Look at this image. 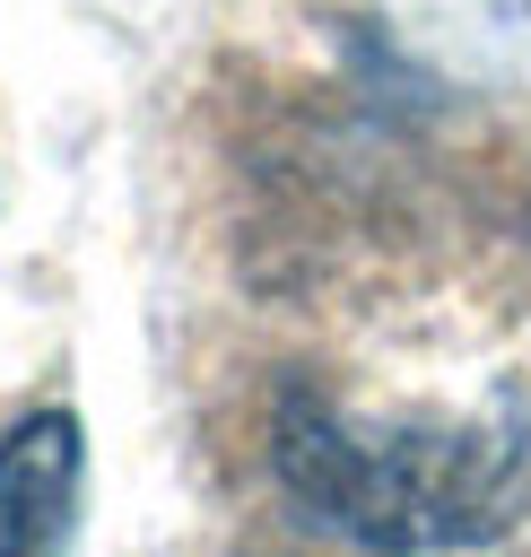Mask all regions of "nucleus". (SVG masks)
<instances>
[{"label":"nucleus","instance_id":"nucleus-2","mask_svg":"<svg viewBox=\"0 0 531 557\" xmlns=\"http://www.w3.org/2000/svg\"><path fill=\"white\" fill-rule=\"evenodd\" d=\"M87 435L78 409H26L0 435V557H61L78 531Z\"/></svg>","mask_w":531,"mask_h":557},{"label":"nucleus","instance_id":"nucleus-1","mask_svg":"<svg viewBox=\"0 0 531 557\" xmlns=\"http://www.w3.org/2000/svg\"><path fill=\"white\" fill-rule=\"evenodd\" d=\"M279 479L296 513L322 531L383 548V557H427V548H470L496 540V522L522 496V426H470V418H348L313 392L279 400L270 426Z\"/></svg>","mask_w":531,"mask_h":557}]
</instances>
